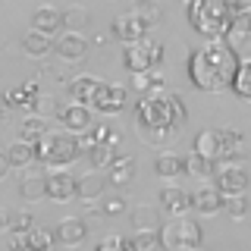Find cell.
Instances as JSON below:
<instances>
[{
	"mask_svg": "<svg viewBox=\"0 0 251 251\" xmlns=\"http://www.w3.org/2000/svg\"><path fill=\"white\" fill-rule=\"evenodd\" d=\"M135 120H138V138L145 145H167L170 138H176L182 132L188 120L185 100L179 94H170L163 85H154L151 91L141 94L135 104Z\"/></svg>",
	"mask_w": 251,
	"mask_h": 251,
	"instance_id": "cell-1",
	"label": "cell"
},
{
	"mask_svg": "<svg viewBox=\"0 0 251 251\" xmlns=\"http://www.w3.org/2000/svg\"><path fill=\"white\" fill-rule=\"evenodd\" d=\"M239 63H242L239 50L226 38H207V44H201L188 57V78H192V85L198 91L220 94V91L232 88Z\"/></svg>",
	"mask_w": 251,
	"mask_h": 251,
	"instance_id": "cell-2",
	"label": "cell"
},
{
	"mask_svg": "<svg viewBox=\"0 0 251 251\" xmlns=\"http://www.w3.org/2000/svg\"><path fill=\"white\" fill-rule=\"evenodd\" d=\"M188 22L204 38H226L232 28V6L229 0H188Z\"/></svg>",
	"mask_w": 251,
	"mask_h": 251,
	"instance_id": "cell-3",
	"label": "cell"
},
{
	"mask_svg": "<svg viewBox=\"0 0 251 251\" xmlns=\"http://www.w3.org/2000/svg\"><path fill=\"white\" fill-rule=\"evenodd\" d=\"M157 235H160V248L163 251H195V248H201V242H204L201 226L188 214L170 217L167 223H160Z\"/></svg>",
	"mask_w": 251,
	"mask_h": 251,
	"instance_id": "cell-4",
	"label": "cell"
},
{
	"mask_svg": "<svg viewBox=\"0 0 251 251\" xmlns=\"http://www.w3.org/2000/svg\"><path fill=\"white\" fill-rule=\"evenodd\" d=\"M195 151L214 163L229 160V157H242V135L235 129H204L195 135Z\"/></svg>",
	"mask_w": 251,
	"mask_h": 251,
	"instance_id": "cell-5",
	"label": "cell"
},
{
	"mask_svg": "<svg viewBox=\"0 0 251 251\" xmlns=\"http://www.w3.org/2000/svg\"><path fill=\"white\" fill-rule=\"evenodd\" d=\"M35 151L38 160L47 163V167H66L82 154V148H78V138L73 132H44L35 141Z\"/></svg>",
	"mask_w": 251,
	"mask_h": 251,
	"instance_id": "cell-6",
	"label": "cell"
},
{
	"mask_svg": "<svg viewBox=\"0 0 251 251\" xmlns=\"http://www.w3.org/2000/svg\"><path fill=\"white\" fill-rule=\"evenodd\" d=\"M214 179H217V188L223 192V198H229V195H248V185H251L248 163L242 157L220 160L214 167Z\"/></svg>",
	"mask_w": 251,
	"mask_h": 251,
	"instance_id": "cell-7",
	"label": "cell"
},
{
	"mask_svg": "<svg viewBox=\"0 0 251 251\" xmlns=\"http://www.w3.org/2000/svg\"><path fill=\"white\" fill-rule=\"evenodd\" d=\"M160 60H163V44L148 41V38L126 44V50H123V63L129 73H151Z\"/></svg>",
	"mask_w": 251,
	"mask_h": 251,
	"instance_id": "cell-8",
	"label": "cell"
},
{
	"mask_svg": "<svg viewBox=\"0 0 251 251\" xmlns=\"http://www.w3.org/2000/svg\"><path fill=\"white\" fill-rule=\"evenodd\" d=\"M88 50H91V41L82 35V31H63V35L53 41V53L63 60V63H85L88 60Z\"/></svg>",
	"mask_w": 251,
	"mask_h": 251,
	"instance_id": "cell-9",
	"label": "cell"
},
{
	"mask_svg": "<svg viewBox=\"0 0 251 251\" xmlns=\"http://www.w3.org/2000/svg\"><path fill=\"white\" fill-rule=\"evenodd\" d=\"M110 35H113L116 41H123V44H132V41H141V38H148V25L129 10V13H123V16H116V19H113V28H110Z\"/></svg>",
	"mask_w": 251,
	"mask_h": 251,
	"instance_id": "cell-10",
	"label": "cell"
},
{
	"mask_svg": "<svg viewBox=\"0 0 251 251\" xmlns=\"http://www.w3.org/2000/svg\"><path fill=\"white\" fill-rule=\"evenodd\" d=\"M57 116L63 120L66 126V132H73V135H82V132H88L94 126V116H91V107L85 104H69V107H57Z\"/></svg>",
	"mask_w": 251,
	"mask_h": 251,
	"instance_id": "cell-11",
	"label": "cell"
},
{
	"mask_svg": "<svg viewBox=\"0 0 251 251\" xmlns=\"http://www.w3.org/2000/svg\"><path fill=\"white\" fill-rule=\"evenodd\" d=\"M192 210L201 217H214L223 210V192L217 185H201L192 192Z\"/></svg>",
	"mask_w": 251,
	"mask_h": 251,
	"instance_id": "cell-12",
	"label": "cell"
},
{
	"mask_svg": "<svg viewBox=\"0 0 251 251\" xmlns=\"http://www.w3.org/2000/svg\"><path fill=\"white\" fill-rule=\"evenodd\" d=\"M160 214H167V217H179V214H188L192 210V195L182 192V188H176V185H167V188H160Z\"/></svg>",
	"mask_w": 251,
	"mask_h": 251,
	"instance_id": "cell-13",
	"label": "cell"
},
{
	"mask_svg": "<svg viewBox=\"0 0 251 251\" xmlns=\"http://www.w3.org/2000/svg\"><path fill=\"white\" fill-rule=\"evenodd\" d=\"M47 198L50 201H69V198H75V176H69L66 170H53L50 167V176H47Z\"/></svg>",
	"mask_w": 251,
	"mask_h": 251,
	"instance_id": "cell-14",
	"label": "cell"
},
{
	"mask_svg": "<svg viewBox=\"0 0 251 251\" xmlns=\"http://www.w3.org/2000/svg\"><path fill=\"white\" fill-rule=\"evenodd\" d=\"M85 235H88L85 220L82 217H66V220H60V223H57L53 239H57L60 245H66V248H75V245H82V242H85Z\"/></svg>",
	"mask_w": 251,
	"mask_h": 251,
	"instance_id": "cell-15",
	"label": "cell"
},
{
	"mask_svg": "<svg viewBox=\"0 0 251 251\" xmlns=\"http://www.w3.org/2000/svg\"><path fill=\"white\" fill-rule=\"evenodd\" d=\"M132 179H135V157H129V154H116L113 157V163L107 167V182L110 185H129Z\"/></svg>",
	"mask_w": 251,
	"mask_h": 251,
	"instance_id": "cell-16",
	"label": "cell"
},
{
	"mask_svg": "<svg viewBox=\"0 0 251 251\" xmlns=\"http://www.w3.org/2000/svg\"><path fill=\"white\" fill-rule=\"evenodd\" d=\"M100 85L104 82H98V78H91V75H78L75 82H69V98H73L75 104H85V107L94 110V98H98Z\"/></svg>",
	"mask_w": 251,
	"mask_h": 251,
	"instance_id": "cell-17",
	"label": "cell"
},
{
	"mask_svg": "<svg viewBox=\"0 0 251 251\" xmlns=\"http://www.w3.org/2000/svg\"><path fill=\"white\" fill-rule=\"evenodd\" d=\"M63 25V13L53 10V6H38L35 13H31V28L35 31H44V35H57Z\"/></svg>",
	"mask_w": 251,
	"mask_h": 251,
	"instance_id": "cell-18",
	"label": "cell"
},
{
	"mask_svg": "<svg viewBox=\"0 0 251 251\" xmlns=\"http://www.w3.org/2000/svg\"><path fill=\"white\" fill-rule=\"evenodd\" d=\"M104 185H107V179L100 176V170H91L88 176L75 179V198H82V201H98L100 195H104Z\"/></svg>",
	"mask_w": 251,
	"mask_h": 251,
	"instance_id": "cell-19",
	"label": "cell"
},
{
	"mask_svg": "<svg viewBox=\"0 0 251 251\" xmlns=\"http://www.w3.org/2000/svg\"><path fill=\"white\" fill-rule=\"evenodd\" d=\"M38 100H41V94H38V82H28V85L13 88L10 94H6V104L16 107V110H35Z\"/></svg>",
	"mask_w": 251,
	"mask_h": 251,
	"instance_id": "cell-20",
	"label": "cell"
},
{
	"mask_svg": "<svg viewBox=\"0 0 251 251\" xmlns=\"http://www.w3.org/2000/svg\"><path fill=\"white\" fill-rule=\"evenodd\" d=\"M6 157H10V167H19V170H25L31 167V163L38 160V151H35V141H16L13 148H6Z\"/></svg>",
	"mask_w": 251,
	"mask_h": 251,
	"instance_id": "cell-21",
	"label": "cell"
},
{
	"mask_svg": "<svg viewBox=\"0 0 251 251\" xmlns=\"http://www.w3.org/2000/svg\"><path fill=\"white\" fill-rule=\"evenodd\" d=\"M132 226L135 229H160V210L157 207H148V204H138V207H132Z\"/></svg>",
	"mask_w": 251,
	"mask_h": 251,
	"instance_id": "cell-22",
	"label": "cell"
},
{
	"mask_svg": "<svg viewBox=\"0 0 251 251\" xmlns=\"http://www.w3.org/2000/svg\"><path fill=\"white\" fill-rule=\"evenodd\" d=\"M22 47H25L28 57H47V53L53 50V41H50V35H44V31H35V28H31L28 35L22 38Z\"/></svg>",
	"mask_w": 251,
	"mask_h": 251,
	"instance_id": "cell-23",
	"label": "cell"
},
{
	"mask_svg": "<svg viewBox=\"0 0 251 251\" xmlns=\"http://www.w3.org/2000/svg\"><path fill=\"white\" fill-rule=\"evenodd\" d=\"M154 170H157V176H163V179L182 176V173H185V157H176V154H160V157L154 160Z\"/></svg>",
	"mask_w": 251,
	"mask_h": 251,
	"instance_id": "cell-24",
	"label": "cell"
},
{
	"mask_svg": "<svg viewBox=\"0 0 251 251\" xmlns=\"http://www.w3.org/2000/svg\"><path fill=\"white\" fill-rule=\"evenodd\" d=\"M19 195L25 201H41V198H47V176H22Z\"/></svg>",
	"mask_w": 251,
	"mask_h": 251,
	"instance_id": "cell-25",
	"label": "cell"
},
{
	"mask_svg": "<svg viewBox=\"0 0 251 251\" xmlns=\"http://www.w3.org/2000/svg\"><path fill=\"white\" fill-rule=\"evenodd\" d=\"M214 167H217V163H214V160H207V157L198 154V151H192V154L185 157V176H195V179L214 176Z\"/></svg>",
	"mask_w": 251,
	"mask_h": 251,
	"instance_id": "cell-26",
	"label": "cell"
},
{
	"mask_svg": "<svg viewBox=\"0 0 251 251\" xmlns=\"http://www.w3.org/2000/svg\"><path fill=\"white\" fill-rule=\"evenodd\" d=\"M232 91H235V98L251 100V60H242L239 63L235 78H232Z\"/></svg>",
	"mask_w": 251,
	"mask_h": 251,
	"instance_id": "cell-27",
	"label": "cell"
},
{
	"mask_svg": "<svg viewBox=\"0 0 251 251\" xmlns=\"http://www.w3.org/2000/svg\"><path fill=\"white\" fill-rule=\"evenodd\" d=\"M132 13H135V16H138L141 22H145L148 28H151V25H157V22L163 19V10H160V3H154V0H135Z\"/></svg>",
	"mask_w": 251,
	"mask_h": 251,
	"instance_id": "cell-28",
	"label": "cell"
},
{
	"mask_svg": "<svg viewBox=\"0 0 251 251\" xmlns=\"http://www.w3.org/2000/svg\"><path fill=\"white\" fill-rule=\"evenodd\" d=\"M44 132H47V120H44V116H25L22 126H19V138L22 141H38Z\"/></svg>",
	"mask_w": 251,
	"mask_h": 251,
	"instance_id": "cell-29",
	"label": "cell"
},
{
	"mask_svg": "<svg viewBox=\"0 0 251 251\" xmlns=\"http://www.w3.org/2000/svg\"><path fill=\"white\" fill-rule=\"evenodd\" d=\"M113 157H116V148H110L104 141V145H94L88 151V163H91V170H104L107 173V167L113 163Z\"/></svg>",
	"mask_w": 251,
	"mask_h": 251,
	"instance_id": "cell-30",
	"label": "cell"
},
{
	"mask_svg": "<svg viewBox=\"0 0 251 251\" xmlns=\"http://www.w3.org/2000/svg\"><path fill=\"white\" fill-rule=\"evenodd\" d=\"M223 210H226V217H232V220H245L248 210H251L248 195H229V198H223Z\"/></svg>",
	"mask_w": 251,
	"mask_h": 251,
	"instance_id": "cell-31",
	"label": "cell"
},
{
	"mask_svg": "<svg viewBox=\"0 0 251 251\" xmlns=\"http://www.w3.org/2000/svg\"><path fill=\"white\" fill-rule=\"evenodd\" d=\"M132 248L135 251H163L157 229H138L135 235H132Z\"/></svg>",
	"mask_w": 251,
	"mask_h": 251,
	"instance_id": "cell-32",
	"label": "cell"
},
{
	"mask_svg": "<svg viewBox=\"0 0 251 251\" xmlns=\"http://www.w3.org/2000/svg\"><path fill=\"white\" fill-rule=\"evenodd\" d=\"M88 10L85 6H69V10H63V25H66L69 31H82L85 25H88Z\"/></svg>",
	"mask_w": 251,
	"mask_h": 251,
	"instance_id": "cell-33",
	"label": "cell"
},
{
	"mask_svg": "<svg viewBox=\"0 0 251 251\" xmlns=\"http://www.w3.org/2000/svg\"><path fill=\"white\" fill-rule=\"evenodd\" d=\"M120 110H126V88H123V85H110L100 113H120Z\"/></svg>",
	"mask_w": 251,
	"mask_h": 251,
	"instance_id": "cell-34",
	"label": "cell"
},
{
	"mask_svg": "<svg viewBox=\"0 0 251 251\" xmlns=\"http://www.w3.org/2000/svg\"><path fill=\"white\" fill-rule=\"evenodd\" d=\"M25 248H31V251H44V248H50V232L35 229V226H31V229H28V242H25Z\"/></svg>",
	"mask_w": 251,
	"mask_h": 251,
	"instance_id": "cell-35",
	"label": "cell"
},
{
	"mask_svg": "<svg viewBox=\"0 0 251 251\" xmlns=\"http://www.w3.org/2000/svg\"><path fill=\"white\" fill-rule=\"evenodd\" d=\"M94 251H135V248H132V239L126 242V239H120V235H107L104 242H98Z\"/></svg>",
	"mask_w": 251,
	"mask_h": 251,
	"instance_id": "cell-36",
	"label": "cell"
},
{
	"mask_svg": "<svg viewBox=\"0 0 251 251\" xmlns=\"http://www.w3.org/2000/svg\"><path fill=\"white\" fill-rule=\"evenodd\" d=\"M31 226H35V220H31V214H25V210L10 214V229H13V232H28Z\"/></svg>",
	"mask_w": 251,
	"mask_h": 251,
	"instance_id": "cell-37",
	"label": "cell"
},
{
	"mask_svg": "<svg viewBox=\"0 0 251 251\" xmlns=\"http://www.w3.org/2000/svg\"><path fill=\"white\" fill-rule=\"evenodd\" d=\"M232 31H242V35L251 38V10L232 13Z\"/></svg>",
	"mask_w": 251,
	"mask_h": 251,
	"instance_id": "cell-38",
	"label": "cell"
},
{
	"mask_svg": "<svg viewBox=\"0 0 251 251\" xmlns=\"http://www.w3.org/2000/svg\"><path fill=\"white\" fill-rule=\"evenodd\" d=\"M126 210V201L120 198V195H110V198L104 201V214H123Z\"/></svg>",
	"mask_w": 251,
	"mask_h": 251,
	"instance_id": "cell-39",
	"label": "cell"
},
{
	"mask_svg": "<svg viewBox=\"0 0 251 251\" xmlns=\"http://www.w3.org/2000/svg\"><path fill=\"white\" fill-rule=\"evenodd\" d=\"M107 88H110V85L104 82V85H100V91H98V98H94V110H104V100H107Z\"/></svg>",
	"mask_w": 251,
	"mask_h": 251,
	"instance_id": "cell-40",
	"label": "cell"
},
{
	"mask_svg": "<svg viewBox=\"0 0 251 251\" xmlns=\"http://www.w3.org/2000/svg\"><path fill=\"white\" fill-rule=\"evenodd\" d=\"M0 235H10V210H0Z\"/></svg>",
	"mask_w": 251,
	"mask_h": 251,
	"instance_id": "cell-41",
	"label": "cell"
},
{
	"mask_svg": "<svg viewBox=\"0 0 251 251\" xmlns=\"http://www.w3.org/2000/svg\"><path fill=\"white\" fill-rule=\"evenodd\" d=\"M232 13H242V10H251V0H229Z\"/></svg>",
	"mask_w": 251,
	"mask_h": 251,
	"instance_id": "cell-42",
	"label": "cell"
},
{
	"mask_svg": "<svg viewBox=\"0 0 251 251\" xmlns=\"http://www.w3.org/2000/svg\"><path fill=\"white\" fill-rule=\"evenodd\" d=\"M10 173V157H6V151H0V179Z\"/></svg>",
	"mask_w": 251,
	"mask_h": 251,
	"instance_id": "cell-43",
	"label": "cell"
},
{
	"mask_svg": "<svg viewBox=\"0 0 251 251\" xmlns=\"http://www.w3.org/2000/svg\"><path fill=\"white\" fill-rule=\"evenodd\" d=\"M16 251H31V248H16Z\"/></svg>",
	"mask_w": 251,
	"mask_h": 251,
	"instance_id": "cell-44",
	"label": "cell"
},
{
	"mask_svg": "<svg viewBox=\"0 0 251 251\" xmlns=\"http://www.w3.org/2000/svg\"><path fill=\"white\" fill-rule=\"evenodd\" d=\"M44 251H50V248H44Z\"/></svg>",
	"mask_w": 251,
	"mask_h": 251,
	"instance_id": "cell-45",
	"label": "cell"
},
{
	"mask_svg": "<svg viewBox=\"0 0 251 251\" xmlns=\"http://www.w3.org/2000/svg\"><path fill=\"white\" fill-rule=\"evenodd\" d=\"M195 251H201V248H195Z\"/></svg>",
	"mask_w": 251,
	"mask_h": 251,
	"instance_id": "cell-46",
	"label": "cell"
}]
</instances>
